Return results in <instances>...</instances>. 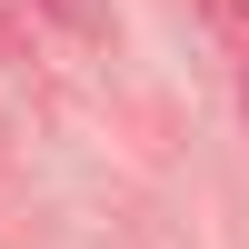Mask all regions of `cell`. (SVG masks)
Returning <instances> with one entry per match:
<instances>
[{"label":"cell","instance_id":"obj_1","mask_svg":"<svg viewBox=\"0 0 249 249\" xmlns=\"http://www.w3.org/2000/svg\"><path fill=\"white\" fill-rule=\"evenodd\" d=\"M50 10H60V20H70V30H80V40H110V10H100V0H50Z\"/></svg>","mask_w":249,"mask_h":249},{"label":"cell","instance_id":"obj_2","mask_svg":"<svg viewBox=\"0 0 249 249\" xmlns=\"http://www.w3.org/2000/svg\"><path fill=\"white\" fill-rule=\"evenodd\" d=\"M20 50H30V30H20L10 10H0V60H20Z\"/></svg>","mask_w":249,"mask_h":249},{"label":"cell","instance_id":"obj_3","mask_svg":"<svg viewBox=\"0 0 249 249\" xmlns=\"http://www.w3.org/2000/svg\"><path fill=\"white\" fill-rule=\"evenodd\" d=\"M239 100H249V50H239Z\"/></svg>","mask_w":249,"mask_h":249}]
</instances>
